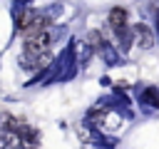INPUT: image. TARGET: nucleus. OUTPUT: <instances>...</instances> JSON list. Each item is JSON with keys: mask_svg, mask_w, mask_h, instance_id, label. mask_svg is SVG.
<instances>
[{"mask_svg": "<svg viewBox=\"0 0 159 149\" xmlns=\"http://www.w3.org/2000/svg\"><path fill=\"white\" fill-rule=\"evenodd\" d=\"M47 25H50V17L45 12H25L22 20H20V32L27 37V35H35V32L47 30Z\"/></svg>", "mask_w": 159, "mask_h": 149, "instance_id": "f257e3e1", "label": "nucleus"}, {"mask_svg": "<svg viewBox=\"0 0 159 149\" xmlns=\"http://www.w3.org/2000/svg\"><path fill=\"white\" fill-rule=\"evenodd\" d=\"M50 40H52L50 30L27 35V37H25V55H40V52H47V50H50Z\"/></svg>", "mask_w": 159, "mask_h": 149, "instance_id": "f03ea898", "label": "nucleus"}, {"mask_svg": "<svg viewBox=\"0 0 159 149\" xmlns=\"http://www.w3.org/2000/svg\"><path fill=\"white\" fill-rule=\"evenodd\" d=\"M132 32H134V40H137V45L139 47H154V32H152V27L147 25V22H137L134 27H132Z\"/></svg>", "mask_w": 159, "mask_h": 149, "instance_id": "7ed1b4c3", "label": "nucleus"}, {"mask_svg": "<svg viewBox=\"0 0 159 149\" xmlns=\"http://www.w3.org/2000/svg\"><path fill=\"white\" fill-rule=\"evenodd\" d=\"M50 62H52L50 50H47V52H40V55H22V57H20V65H22L25 70H40V67H45V65H50Z\"/></svg>", "mask_w": 159, "mask_h": 149, "instance_id": "20e7f679", "label": "nucleus"}, {"mask_svg": "<svg viewBox=\"0 0 159 149\" xmlns=\"http://www.w3.org/2000/svg\"><path fill=\"white\" fill-rule=\"evenodd\" d=\"M127 10L124 7H114V10H109V27L114 30V32H122V30H127Z\"/></svg>", "mask_w": 159, "mask_h": 149, "instance_id": "39448f33", "label": "nucleus"}, {"mask_svg": "<svg viewBox=\"0 0 159 149\" xmlns=\"http://www.w3.org/2000/svg\"><path fill=\"white\" fill-rule=\"evenodd\" d=\"M17 147V137L12 132H0V149H15Z\"/></svg>", "mask_w": 159, "mask_h": 149, "instance_id": "423d86ee", "label": "nucleus"}, {"mask_svg": "<svg viewBox=\"0 0 159 149\" xmlns=\"http://www.w3.org/2000/svg\"><path fill=\"white\" fill-rule=\"evenodd\" d=\"M87 42H89L94 50H102V47H104V40H102V35H99L97 30H92V32L87 35Z\"/></svg>", "mask_w": 159, "mask_h": 149, "instance_id": "0eeeda50", "label": "nucleus"}, {"mask_svg": "<svg viewBox=\"0 0 159 149\" xmlns=\"http://www.w3.org/2000/svg\"><path fill=\"white\" fill-rule=\"evenodd\" d=\"M154 20H157V27H159V2H154Z\"/></svg>", "mask_w": 159, "mask_h": 149, "instance_id": "6e6552de", "label": "nucleus"}, {"mask_svg": "<svg viewBox=\"0 0 159 149\" xmlns=\"http://www.w3.org/2000/svg\"><path fill=\"white\" fill-rule=\"evenodd\" d=\"M15 149H17V147H15Z\"/></svg>", "mask_w": 159, "mask_h": 149, "instance_id": "1a4fd4ad", "label": "nucleus"}]
</instances>
